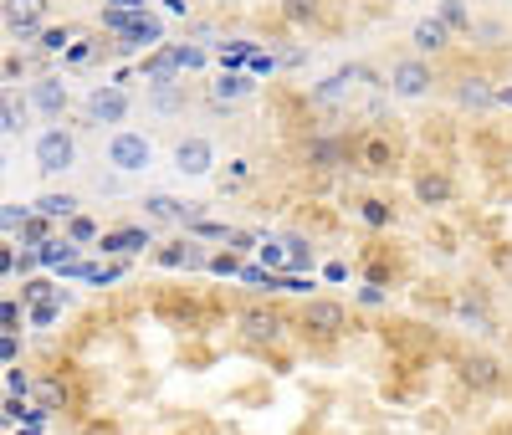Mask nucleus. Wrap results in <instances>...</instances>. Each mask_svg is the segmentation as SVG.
Segmentation results:
<instances>
[{"label": "nucleus", "mask_w": 512, "mask_h": 435, "mask_svg": "<svg viewBox=\"0 0 512 435\" xmlns=\"http://www.w3.org/2000/svg\"><path fill=\"white\" fill-rule=\"evenodd\" d=\"M31 159H36V174H47V180H57V174L77 169V134L62 123L52 128H41L36 144H31Z\"/></svg>", "instance_id": "f257e3e1"}, {"label": "nucleus", "mask_w": 512, "mask_h": 435, "mask_svg": "<svg viewBox=\"0 0 512 435\" xmlns=\"http://www.w3.org/2000/svg\"><path fill=\"white\" fill-rule=\"evenodd\" d=\"M103 164L118 169V174H139L154 164V144L144 134H134V128H118V134L103 144Z\"/></svg>", "instance_id": "f03ea898"}, {"label": "nucleus", "mask_w": 512, "mask_h": 435, "mask_svg": "<svg viewBox=\"0 0 512 435\" xmlns=\"http://www.w3.org/2000/svg\"><path fill=\"white\" fill-rule=\"evenodd\" d=\"M47 16H52V0H0V21H6V31L21 36V41L47 31Z\"/></svg>", "instance_id": "7ed1b4c3"}, {"label": "nucleus", "mask_w": 512, "mask_h": 435, "mask_svg": "<svg viewBox=\"0 0 512 435\" xmlns=\"http://www.w3.org/2000/svg\"><path fill=\"white\" fill-rule=\"evenodd\" d=\"M303 328L328 343V338H338V333L349 328V308H344L338 297H313L308 308H303Z\"/></svg>", "instance_id": "20e7f679"}, {"label": "nucleus", "mask_w": 512, "mask_h": 435, "mask_svg": "<svg viewBox=\"0 0 512 435\" xmlns=\"http://www.w3.org/2000/svg\"><path fill=\"white\" fill-rule=\"evenodd\" d=\"M431 87H436V72L425 57H405L390 67V93H400V98H431Z\"/></svg>", "instance_id": "39448f33"}, {"label": "nucleus", "mask_w": 512, "mask_h": 435, "mask_svg": "<svg viewBox=\"0 0 512 435\" xmlns=\"http://www.w3.org/2000/svg\"><path fill=\"white\" fill-rule=\"evenodd\" d=\"M461 384L472 389V395H497V389L507 384V374L492 354H466L461 359Z\"/></svg>", "instance_id": "423d86ee"}, {"label": "nucleus", "mask_w": 512, "mask_h": 435, "mask_svg": "<svg viewBox=\"0 0 512 435\" xmlns=\"http://www.w3.org/2000/svg\"><path fill=\"white\" fill-rule=\"evenodd\" d=\"M210 164H216V144H210L205 134H190V139L175 144V169L190 174V180L195 174H210Z\"/></svg>", "instance_id": "0eeeda50"}, {"label": "nucleus", "mask_w": 512, "mask_h": 435, "mask_svg": "<svg viewBox=\"0 0 512 435\" xmlns=\"http://www.w3.org/2000/svg\"><path fill=\"white\" fill-rule=\"evenodd\" d=\"M451 36H456V31H451L441 16H420L415 31H410V47H415L420 57H441V52L451 47Z\"/></svg>", "instance_id": "6e6552de"}, {"label": "nucleus", "mask_w": 512, "mask_h": 435, "mask_svg": "<svg viewBox=\"0 0 512 435\" xmlns=\"http://www.w3.org/2000/svg\"><path fill=\"white\" fill-rule=\"evenodd\" d=\"M128 113H134V98H128L123 87H98V93L88 98V118L93 123H123Z\"/></svg>", "instance_id": "1a4fd4ad"}, {"label": "nucleus", "mask_w": 512, "mask_h": 435, "mask_svg": "<svg viewBox=\"0 0 512 435\" xmlns=\"http://www.w3.org/2000/svg\"><path fill=\"white\" fill-rule=\"evenodd\" d=\"M31 400L41 405V410H72L77 400H72V384L62 379V374H41V379H31Z\"/></svg>", "instance_id": "9d476101"}, {"label": "nucleus", "mask_w": 512, "mask_h": 435, "mask_svg": "<svg viewBox=\"0 0 512 435\" xmlns=\"http://www.w3.org/2000/svg\"><path fill=\"white\" fill-rule=\"evenodd\" d=\"M354 164H359L364 174H390V169H395V144L384 139V134H369V139L354 149Z\"/></svg>", "instance_id": "9b49d317"}, {"label": "nucleus", "mask_w": 512, "mask_h": 435, "mask_svg": "<svg viewBox=\"0 0 512 435\" xmlns=\"http://www.w3.org/2000/svg\"><path fill=\"white\" fill-rule=\"evenodd\" d=\"M241 328H246V338H256V343H277L282 328H287V318H282L277 308H246V313H241Z\"/></svg>", "instance_id": "f8f14e48"}, {"label": "nucleus", "mask_w": 512, "mask_h": 435, "mask_svg": "<svg viewBox=\"0 0 512 435\" xmlns=\"http://www.w3.org/2000/svg\"><path fill=\"white\" fill-rule=\"evenodd\" d=\"M456 185H451V174L446 169H420L415 174V200L420 205H451Z\"/></svg>", "instance_id": "ddd939ff"}, {"label": "nucleus", "mask_w": 512, "mask_h": 435, "mask_svg": "<svg viewBox=\"0 0 512 435\" xmlns=\"http://www.w3.org/2000/svg\"><path fill=\"white\" fill-rule=\"evenodd\" d=\"M31 118V98L11 93V87H0V134H26Z\"/></svg>", "instance_id": "4468645a"}, {"label": "nucleus", "mask_w": 512, "mask_h": 435, "mask_svg": "<svg viewBox=\"0 0 512 435\" xmlns=\"http://www.w3.org/2000/svg\"><path fill=\"white\" fill-rule=\"evenodd\" d=\"M31 103L47 113V118H62V113H67V87H62V77H36V82H31Z\"/></svg>", "instance_id": "2eb2a0df"}, {"label": "nucleus", "mask_w": 512, "mask_h": 435, "mask_svg": "<svg viewBox=\"0 0 512 435\" xmlns=\"http://www.w3.org/2000/svg\"><path fill=\"white\" fill-rule=\"evenodd\" d=\"M456 103H461V108H492V103H497V87H492L487 77H461V82H456Z\"/></svg>", "instance_id": "dca6fc26"}, {"label": "nucleus", "mask_w": 512, "mask_h": 435, "mask_svg": "<svg viewBox=\"0 0 512 435\" xmlns=\"http://www.w3.org/2000/svg\"><path fill=\"white\" fill-rule=\"evenodd\" d=\"M77 205H82V200H77L72 190H47V195H36V210L47 215V221H72Z\"/></svg>", "instance_id": "f3484780"}, {"label": "nucleus", "mask_w": 512, "mask_h": 435, "mask_svg": "<svg viewBox=\"0 0 512 435\" xmlns=\"http://www.w3.org/2000/svg\"><path fill=\"white\" fill-rule=\"evenodd\" d=\"M308 164L313 169H338V164H349V149L338 144V139H308Z\"/></svg>", "instance_id": "a211bd4d"}, {"label": "nucleus", "mask_w": 512, "mask_h": 435, "mask_svg": "<svg viewBox=\"0 0 512 435\" xmlns=\"http://www.w3.org/2000/svg\"><path fill=\"white\" fill-rule=\"evenodd\" d=\"M144 210H149V221H190V205H180V200H169V195H149L144 200Z\"/></svg>", "instance_id": "6ab92c4d"}, {"label": "nucleus", "mask_w": 512, "mask_h": 435, "mask_svg": "<svg viewBox=\"0 0 512 435\" xmlns=\"http://www.w3.org/2000/svg\"><path fill=\"white\" fill-rule=\"evenodd\" d=\"M436 16H441L456 36L472 31V6H466V0H436Z\"/></svg>", "instance_id": "aec40b11"}, {"label": "nucleus", "mask_w": 512, "mask_h": 435, "mask_svg": "<svg viewBox=\"0 0 512 435\" xmlns=\"http://www.w3.org/2000/svg\"><path fill=\"white\" fill-rule=\"evenodd\" d=\"M246 93H251L246 77H216V82H210V103H236Z\"/></svg>", "instance_id": "412c9836"}, {"label": "nucleus", "mask_w": 512, "mask_h": 435, "mask_svg": "<svg viewBox=\"0 0 512 435\" xmlns=\"http://www.w3.org/2000/svg\"><path fill=\"white\" fill-rule=\"evenodd\" d=\"M154 236L149 231H118V236H103V251H144Z\"/></svg>", "instance_id": "4be33fe9"}, {"label": "nucleus", "mask_w": 512, "mask_h": 435, "mask_svg": "<svg viewBox=\"0 0 512 435\" xmlns=\"http://www.w3.org/2000/svg\"><path fill=\"white\" fill-rule=\"evenodd\" d=\"M282 11H287V21H292V26H313V21H318V11H323V0H287Z\"/></svg>", "instance_id": "5701e85b"}, {"label": "nucleus", "mask_w": 512, "mask_h": 435, "mask_svg": "<svg viewBox=\"0 0 512 435\" xmlns=\"http://www.w3.org/2000/svg\"><path fill=\"white\" fill-rule=\"evenodd\" d=\"M195 261H200V251H190V241H175L159 251V267H195Z\"/></svg>", "instance_id": "b1692460"}, {"label": "nucleus", "mask_w": 512, "mask_h": 435, "mask_svg": "<svg viewBox=\"0 0 512 435\" xmlns=\"http://www.w3.org/2000/svg\"><path fill=\"white\" fill-rule=\"evenodd\" d=\"M67 41H72V31H67V26H47V31H41V47H47V52H62Z\"/></svg>", "instance_id": "393cba45"}, {"label": "nucleus", "mask_w": 512, "mask_h": 435, "mask_svg": "<svg viewBox=\"0 0 512 435\" xmlns=\"http://www.w3.org/2000/svg\"><path fill=\"white\" fill-rule=\"evenodd\" d=\"M364 221L369 226H390V205H384V200H364Z\"/></svg>", "instance_id": "a878e982"}, {"label": "nucleus", "mask_w": 512, "mask_h": 435, "mask_svg": "<svg viewBox=\"0 0 512 435\" xmlns=\"http://www.w3.org/2000/svg\"><path fill=\"white\" fill-rule=\"evenodd\" d=\"M72 241H98V226L88 215H72Z\"/></svg>", "instance_id": "bb28decb"}, {"label": "nucleus", "mask_w": 512, "mask_h": 435, "mask_svg": "<svg viewBox=\"0 0 512 435\" xmlns=\"http://www.w3.org/2000/svg\"><path fill=\"white\" fill-rule=\"evenodd\" d=\"M21 226H26V205H21V210H16V205L0 210V231H21Z\"/></svg>", "instance_id": "cd10ccee"}, {"label": "nucleus", "mask_w": 512, "mask_h": 435, "mask_svg": "<svg viewBox=\"0 0 512 435\" xmlns=\"http://www.w3.org/2000/svg\"><path fill=\"white\" fill-rule=\"evenodd\" d=\"M11 261H16V256H11V246H0V272H11Z\"/></svg>", "instance_id": "c85d7f7f"}, {"label": "nucleus", "mask_w": 512, "mask_h": 435, "mask_svg": "<svg viewBox=\"0 0 512 435\" xmlns=\"http://www.w3.org/2000/svg\"><path fill=\"white\" fill-rule=\"evenodd\" d=\"M164 6H169V11H175V16H185V11H190V6H185V0H164Z\"/></svg>", "instance_id": "c756f323"}, {"label": "nucleus", "mask_w": 512, "mask_h": 435, "mask_svg": "<svg viewBox=\"0 0 512 435\" xmlns=\"http://www.w3.org/2000/svg\"><path fill=\"white\" fill-rule=\"evenodd\" d=\"M497 103H507V108H512V87H502V93H497Z\"/></svg>", "instance_id": "7c9ffc66"}, {"label": "nucleus", "mask_w": 512, "mask_h": 435, "mask_svg": "<svg viewBox=\"0 0 512 435\" xmlns=\"http://www.w3.org/2000/svg\"><path fill=\"white\" fill-rule=\"evenodd\" d=\"M6 164H11V159H6V154H0V174H6Z\"/></svg>", "instance_id": "2f4dec72"}, {"label": "nucleus", "mask_w": 512, "mask_h": 435, "mask_svg": "<svg viewBox=\"0 0 512 435\" xmlns=\"http://www.w3.org/2000/svg\"><path fill=\"white\" fill-rule=\"evenodd\" d=\"M216 6H231V0H216Z\"/></svg>", "instance_id": "473e14b6"}]
</instances>
